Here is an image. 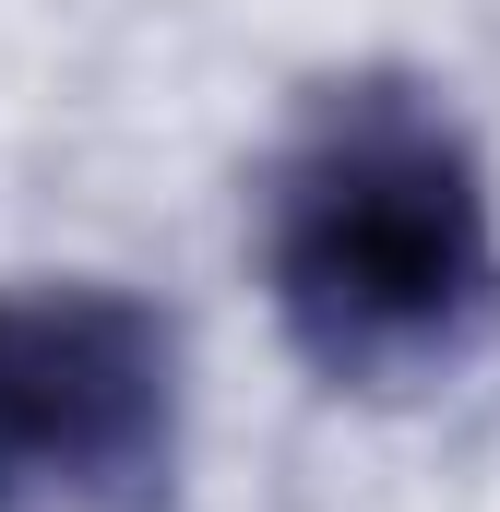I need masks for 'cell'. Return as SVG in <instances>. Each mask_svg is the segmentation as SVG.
Returning <instances> with one entry per match:
<instances>
[{"mask_svg":"<svg viewBox=\"0 0 500 512\" xmlns=\"http://www.w3.org/2000/svg\"><path fill=\"white\" fill-rule=\"evenodd\" d=\"M262 274L310 370L429 382L500 310V215L477 143L405 84H346L274 155Z\"/></svg>","mask_w":500,"mask_h":512,"instance_id":"cell-1","label":"cell"},{"mask_svg":"<svg viewBox=\"0 0 500 512\" xmlns=\"http://www.w3.org/2000/svg\"><path fill=\"white\" fill-rule=\"evenodd\" d=\"M167 453V322L120 286H0V512H131Z\"/></svg>","mask_w":500,"mask_h":512,"instance_id":"cell-2","label":"cell"}]
</instances>
